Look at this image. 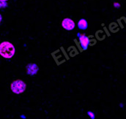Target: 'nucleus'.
Returning a JSON list of instances; mask_svg holds the SVG:
<instances>
[{"label": "nucleus", "mask_w": 126, "mask_h": 119, "mask_svg": "<svg viewBox=\"0 0 126 119\" xmlns=\"http://www.w3.org/2000/svg\"><path fill=\"white\" fill-rule=\"evenodd\" d=\"M1 21H2V16H1V13H0V24H1Z\"/></svg>", "instance_id": "nucleus-9"}, {"label": "nucleus", "mask_w": 126, "mask_h": 119, "mask_svg": "<svg viewBox=\"0 0 126 119\" xmlns=\"http://www.w3.org/2000/svg\"><path fill=\"white\" fill-rule=\"evenodd\" d=\"M78 27L81 30H86L88 28V23L86 19L81 18L78 22Z\"/></svg>", "instance_id": "nucleus-6"}, {"label": "nucleus", "mask_w": 126, "mask_h": 119, "mask_svg": "<svg viewBox=\"0 0 126 119\" xmlns=\"http://www.w3.org/2000/svg\"><path fill=\"white\" fill-rule=\"evenodd\" d=\"M27 89V84L21 80H16L10 84V89L13 93H23Z\"/></svg>", "instance_id": "nucleus-2"}, {"label": "nucleus", "mask_w": 126, "mask_h": 119, "mask_svg": "<svg viewBox=\"0 0 126 119\" xmlns=\"http://www.w3.org/2000/svg\"><path fill=\"white\" fill-rule=\"evenodd\" d=\"M26 69H27V75L30 76H34L39 71V66L34 63H30L27 65Z\"/></svg>", "instance_id": "nucleus-5"}, {"label": "nucleus", "mask_w": 126, "mask_h": 119, "mask_svg": "<svg viewBox=\"0 0 126 119\" xmlns=\"http://www.w3.org/2000/svg\"><path fill=\"white\" fill-rule=\"evenodd\" d=\"M78 37L79 40V45L83 51H86L88 48V46L90 43V40L88 37H87L85 34H81L80 33H78Z\"/></svg>", "instance_id": "nucleus-3"}, {"label": "nucleus", "mask_w": 126, "mask_h": 119, "mask_svg": "<svg viewBox=\"0 0 126 119\" xmlns=\"http://www.w3.org/2000/svg\"><path fill=\"white\" fill-rule=\"evenodd\" d=\"M1 1H7L8 0H1Z\"/></svg>", "instance_id": "nucleus-10"}, {"label": "nucleus", "mask_w": 126, "mask_h": 119, "mask_svg": "<svg viewBox=\"0 0 126 119\" xmlns=\"http://www.w3.org/2000/svg\"><path fill=\"white\" fill-rule=\"evenodd\" d=\"M7 7V2L5 1L0 0V9H4Z\"/></svg>", "instance_id": "nucleus-7"}, {"label": "nucleus", "mask_w": 126, "mask_h": 119, "mask_svg": "<svg viewBox=\"0 0 126 119\" xmlns=\"http://www.w3.org/2000/svg\"><path fill=\"white\" fill-rule=\"evenodd\" d=\"M16 53L15 46L8 41H4L0 43V56L4 59H10Z\"/></svg>", "instance_id": "nucleus-1"}, {"label": "nucleus", "mask_w": 126, "mask_h": 119, "mask_svg": "<svg viewBox=\"0 0 126 119\" xmlns=\"http://www.w3.org/2000/svg\"><path fill=\"white\" fill-rule=\"evenodd\" d=\"M75 22L73 21V20H72L71 18H64L62 21V26L64 29L67 30V31H72L75 28Z\"/></svg>", "instance_id": "nucleus-4"}, {"label": "nucleus", "mask_w": 126, "mask_h": 119, "mask_svg": "<svg viewBox=\"0 0 126 119\" xmlns=\"http://www.w3.org/2000/svg\"><path fill=\"white\" fill-rule=\"evenodd\" d=\"M87 115L90 116V118L91 119H95V115H94V113L92 112V111H88V112H87Z\"/></svg>", "instance_id": "nucleus-8"}]
</instances>
